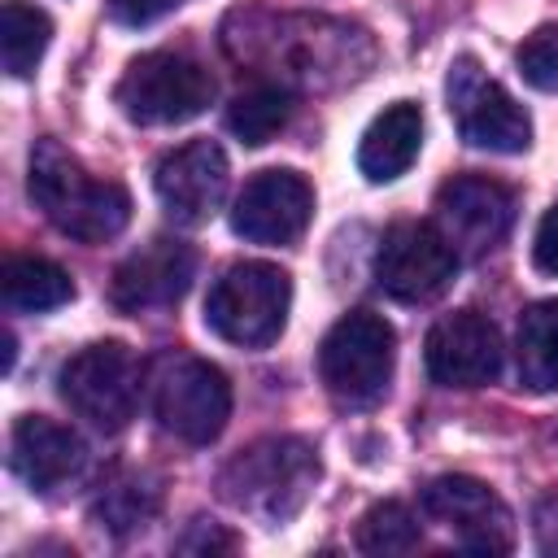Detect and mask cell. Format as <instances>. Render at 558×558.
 Wrapping results in <instances>:
<instances>
[{
  "mask_svg": "<svg viewBox=\"0 0 558 558\" xmlns=\"http://www.w3.org/2000/svg\"><path fill=\"white\" fill-rule=\"evenodd\" d=\"M514 222V192L484 174H458L436 192V227L458 253H488Z\"/></svg>",
  "mask_w": 558,
  "mask_h": 558,
  "instance_id": "cell-11",
  "label": "cell"
},
{
  "mask_svg": "<svg viewBox=\"0 0 558 558\" xmlns=\"http://www.w3.org/2000/svg\"><path fill=\"white\" fill-rule=\"evenodd\" d=\"M0 283H4V301L26 314H44L74 301V279L48 257H9Z\"/></svg>",
  "mask_w": 558,
  "mask_h": 558,
  "instance_id": "cell-19",
  "label": "cell"
},
{
  "mask_svg": "<svg viewBox=\"0 0 558 558\" xmlns=\"http://www.w3.org/2000/svg\"><path fill=\"white\" fill-rule=\"evenodd\" d=\"M179 4H187V0H109V13H113V22H122V26H148V22L166 17V13L179 9Z\"/></svg>",
  "mask_w": 558,
  "mask_h": 558,
  "instance_id": "cell-25",
  "label": "cell"
},
{
  "mask_svg": "<svg viewBox=\"0 0 558 558\" xmlns=\"http://www.w3.org/2000/svg\"><path fill=\"white\" fill-rule=\"evenodd\" d=\"M192 270H196V257L187 244L179 240H148L140 253H131L118 270H113V305L126 310V314H148V310H166L174 305L187 283H192Z\"/></svg>",
  "mask_w": 558,
  "mask_h": 558,
  "instance_id": "cell-15",
  "label": "cell"
},
{
  "mask_svg": "<svg viewBox=\"0 0 558 558\" xmlns=\"http://www.w3.org/2000/svg\"><path fill=\"white\" fill-rule=\"evenodd\" d=\"M314 214V187L296 170H262L231 209V231L253 244H292Z\"/></svg>",
  "mask_w": 558,
  "mask_h": 558,
  "instance_id": "cell-13",
  "label": "cell"
},
{
  "mask_svg": "<svg viewBox=\"0 0 558 558\" xmlns=\"http://www.w3.org/2000/svg\"><path fill=\"white\" fill-rule=\"evenodd\" d=\"M113 100L140 126H170L196 118L214 100V78L183 52H144L118 78Z\"/></svg>",
  "mask_w": 558,
  "mask_h": 558,
  "instance_id": "cell-5",
  "label": "cell"
},
{
  "mask_svg": "<svg viewBox=\"0 0 558 558\" xmlns=\"http://www.w3.org/2000/svg\"><path fill=\"white\" fill-rule=\"evenodd\" d=\"M292 118V96L279 83H257L248 92H240L227 109V126L240 144L257 148L266 140H275L283 131V122Z\"/></svg>",
  "mask_w": 558,
  "mask_h": 558,
  "instance_id": "cell-22",
  "label": "cell"
},
{
  "mask_svg": "<svg viewBox=\"0 0 558 558\" xmlns=\"http://www.w3.org/2000/svg\"><path fill=\"white\" fill-rule=\"evenodd\" d=\"M519 379L532 392H554L558 388V296L536 301L519 314Z\"/></svg>",
  "mask_w": 558,
  "mask_h": 558,
  "instance_id": "cell-18",
  "label": "cell"
},
{
  "mask_svg": "<svg viewBox=\"0 0 558 558\" xmlns=\"http://www.w3.org/2000/svg\"><path fill=\"white\" fill-rule=\"evenodd\" d=\"M423 541V527L410 506L379 501L357 519V549L362 554H414Z\"/></svg>",
  "mask_w": 558,
  "mask_h": 558,
  "instance_id": "cell-23",
  "label": "cell"
},
{
  "mask_svg": "<svg viewBox=\"0 0 558 558\" xmlns=\"http://www.w3.org/2000/svg\"><path fill=\"white\" fill-rule=\"evenodd\" d=\"M153 414L170 436L209 445L231 418V384L205 357H174L153 379Z\"/></svg>",
  "mask_w": 558,
  "mask_h": 558,
  "instance_id": "cell-7",
  "label": "cell"
},
{
  "mask_svg": "<svg viewBox=\"0 0 558 558\" xmlns=\"http://www.w3.org/2000/svg\"><path fill=\"white\" fill-rule=\"evenodd\" d=\"M532 262H536V270H545V275H558V205L541 218V227H536V240H532Z\"/></svg>",
  "mask_w": 558,
  "mask_h": 558,
  "instance_id": "cell-26",
  "label": "cell"
},
{
  "mask_svg": "<svg viewBox=\"0 0 558 558\" xmlns=\"http://www.w3.org/2000/svg\"><path fill=\"white\" fill-rule=\"evenodd\" d=\"M318 475H323V462L310 440L266 436V440H253L248 449H240L218 471V497L231 510H240L266 527H279L305 510Z\"/></svg>",
  "mask_w": 558,
  "mask_h": 558,
  "instance_id": "cell-1",
  "label": "cell"
},
{
  "mask_svg": "<svg viewBox=\"0 0 558 558\" xmlns=\"http://www.w3.org/2000/svg\"><path fill=\"white\" fill-rule=\"evenodd\" d=\"M392 362H397V331L371 310L344 314L318 344V375L327 392L344 405L379 401L388 392Z\"/></svg>",
  "mask_w": 558,
  "mask_h": 558,
  "instance_id": "cell-4",
  "label": "cell"
},
{
  "mask_svg": "<svg viewBox=\"0 0 558 558\" xmlns=\"http://www.w3.org/2000/svg\"><path fill=\"white\" fill-rule=\"evenodd\" d=\"M449 113L466 144L488 153H523L532 144V118L523 105L480 70L475 57H458L449 65Z\"/></svg>",
  "mask_w": 558,
  "mask_h": 558,
  "instance_id": "cell-8",
  "label": "cell"
},
{
  "mask_svg": "<svg viewBox=\"0 0 558 558\" xmlns=\"http://www.w3.org/2000/svg\"><path fill=\"white\" fill-rule=\"evenodd\" d=\"M31 201L83 244H105L131 222V192L118 179H92L57 140L31 148Z\"/></svg>",
  "mask_w": 558,
  "mask_h": 558,
  "instance_id": "cell-2",
  "label": "cell"
},
{
  "mask_svg": "<svg viewBox=\"0 0 558 558\" xmlns=\"http://www.w3.org/2000/svg\"><path fill=\"white\" fill-rule=\"evenodd\" d=\"M423 362L440 388H484L501 371V336L484 314L458 310L427 331Z\"/></svg>",
  "mask_w": 558,
  "mask_h": 558,
  "instance_id": "cell-12",
  "label": "cell"
},
{
  "mask_svg": "<svg viewBox=\"0 0 558 558\" xmlns=\"http://www.w3.org/2000/svg\"><path fill=\"white\" fill-rule=\"evenodd\" d=\"M9 458H13V471L35 488V493H57L65 480L78 475L83 466V440L44 418V414H26L13 423V440H9Z\"/></svg>",
  "mask_w": 558,
  "mask_h": 558,
  "instance_id": "cell-16",
  "label": "cell"
},
{
  "mask_svg": "<svg viewBox=\"0 0 558 558\" xmlns=\"http://www.w3.org/2000/svg\"><path fill=\"white\" fill-rule=\"evenodd\" d=\"M61 397L65 405L100 432H122L140 405V362L126 344L105 340L78 349L61 366Z\"/></svg>",
  "mask_w": 558,
  "mask_h": 558,
  "instance_id": "cell-6",
  "label": "cell"
},
{
  "mask_svg": "<svg viewBox=\"0 0 558 558\" xmlns=\"http://www.w3.org/2000/svg\"><path fill=\"white\" fill-rule=\"evenodd\" d=\"M48 39H52V22H48L44 9L22 4V0H4V9H0V52H4V70L13 78L35 74Z\"/></svg>",
  "mask_w": 558,
  "mask_h": 558,
  "instance_id": "cell-21",
  "label": "cell"
},
{
  "mask_svg": "<svg viewBox=\"0 0 558 558\" xmlns=\"http://www.w3.org/2000/svg\"><path fill=\"white\" fill-rule=\"evenodd\" d=\"M519 74H523L536 92H558V22L536 26V31L519 44Z\"/></svg>",
  "mask_w": 558,
  "mask_h": 558,
  "instance_id": "cell-24",
  "label": "cell"
},
{
  "mask_svg": "<svg viewBox=\"0 0 558 558\" xmlns=\"http://www.w3.org/2000/svg\"><path fill=\"white\" fill-rule=\"evenodd\" d=\"M292 305V283L270 262H235L209 288L205 323L214 336L240 349H266L279 340Z\"/></svg>",
  "mask_w": 558,
  "mask_h": 558,
  "instance_id": "cell-3",
  "label": "cell"
},
{
  "mask_svg": "<svg viewBox=\"0 0 558 558\" xmlns=\"http://www.w3.org/2000/svg\"><path fill=\"white\" fill-rule=\"evenodd\" d=\"M153 183H157V196H161L166 214L183 227H196L227 196V153L214 140L179 144L174 153H166L157 161Z\"/></svg>",
  "mask_w": 558,
  "mask_h": 558,
  "instance_id": "cell-14",
  "label": "cell"
},
{
  "mask_svg": "<svg viewBox=\"0 0 558 558\" xmlns=\"http://www.w3.org/2000/svg\"><path fill=\"white\" fill-rule=\"evenodd\" d=\"M157 506H161L157 480H148V475H140V471H122V475H113V480L96 493L92 519H96L100 527L126 536V532L144 527V523L157 514Z\"/></svg>",
  "mask_w": 558,
  "mask_h": 558,
  "instance_id": "cell-20",
  "label": "cell"
},
{
  "mask_svg": "<svg viewBox=\"0 0 558 558\" xmlns=\"http://www.w3.org/2000/svg\"><path fill=\"white\" fill-rule=\"evenodd\" d=\"M458 275V248L432 222H397L375 253V279L397 301H432Z\"/></svg>",
  "mask_w": 558,
  "mask_h": 558,
  "instance_id": "cell-9",
  "label": "cell"
},
{
  "mask_svg": "<svg viewBox=\"0 0 558 558\" xmlns=\"http://www.w3.org/2000/svg\"><path fill=\"white\" fill-rule=\"evenodd\" d=\"M418 148H423V113H418V105L397 100L371 118V126L357 144V166L366 179L388 183L414 166Z\"/></svg>",
  "mask_w": 558,
  "mask_h": 558,
  "instance_id": "cell-17",
  "label": "cell"
},
{
  "mask_svg": "<svg viewBox=\"0 0 558 558\" xmlns=\"http://www.w3.org/2000/svg\"><path fill=\"white\" fill-rule=\"evenodd\" d=\"M423 514L471 554H510L514 545L506 501L475 475H436L423 488Z\"/></svg>",
  "mask_w": 558,
  "mask_h": 558,
  "instance_id": "cell-10",
  "label": "cell"
}]
</instances>
